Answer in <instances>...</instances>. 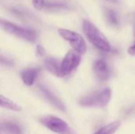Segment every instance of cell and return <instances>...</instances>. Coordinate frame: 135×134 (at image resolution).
<instances>
[{"instance_id":"6da1fadb","label":"cell","mask_w":135,"mask_h":134,"mask_svg":"<svg viewBox=\"0 0 135 134\" xmlns=\"http://www.w3.org/2000/svg\"><path fill=\"white\" fill-rule=\"evenodd\" d=\"M83 31L89 40L102 51H109L111 46L103 33L89 21H83Z\"/></svg>"},{"instance_id":"7a4b0ae2","label":"cell","mask_w":135,"mask_h":134,"mask_svg":"<svg viewBox=\"0 0 135 134\" xmlns=\"http://www.w3.org/2000/svg\"><path fill=\"white\" fill-rule=\"evenodd\" d=\"M110 99L111 90L105 88L84 96L80 100L79 104L82 107H103L108 103Z\"/></svg>"},{"instance_id":"3957f363","label":"cell","mask_w":135,"mask_h":134,"mask_svg":"<svg viewBox=\"0 0 135 134\" xmlns=\"http://www.w3.org/2000/svg\"><path fill=\"white\" fill-rule=\"evenodd\" d=\"M0 28L9 34L13 35L16 37L28 42H34L36 39V34L34 31L17 26L4 19H0Z\"/></svg>"},{"instance_id":"277c9868","label":"cell","mask_w":135,"mask_h":134,"mask_svg":"<svg viewBox=\"0 0 135 134\" xmlns=\"http://www.w3.org/2000/svg\"><path fill=\"white\" fill-rule=\"evenodd\" d=\"M40 122L48 130L58 134H77L65 121L53 115H47L41 118Z\"/></svg>"},{"instance_id":"5b68a950","label":"cell","mask_w":135,"mask_h":134,"mask_svg":"<svg viewBox=\"0 0 135 134\" xmlns=\"http://www.w3.org/2000/svg\"><path fill=\"white\" fill-rule=\"evenodd\" d=\"M59 34L66 41H68L74 51L81 54H83L86 51V44L81 35L78 33L64 28H59L58 30Z\"/></svg>"},{"instance_id":"8992f818","label":"cell","mask_w":135,"mask_h":134,"mask_svg":"<svg viewBox=\"0 0 135 134\" xmlns=\"http://www.w3.org/2000/svg\"><path fill=\"white\" fill-rule=\"evenodd\" d=\"M81 62V54L74 50L70 51L64 57L61 62L60 72L61 77L69 75L74 69H76Z\"/></svg>"},{"instance_id":"52a82bcc","label":"cell","mask_w":135,"mask_h":134,"mask_svg":"<svg viewBox=\"0 0 135 134\" xmlns=\"http://www.w3.org/2000/svg\"><path fill=\"white\" fill-rule=\"evenodd\" d=\"M40 90L41 91V92L43 93V95L44 96V97L57 109H59V111H62V112H66V109L65 105L62 103V102L48 88H47L45 85H39Z\"/></svg>"},{"instance_id":"ba28073f","label":"cell","mask_w":135,"mask_h":134,"mask_svg":"<svg viewBox=\"0 0 135 134\" xmlns=\"http://www.w3.org/2000/svg\"><path fill=\"white\" fill-rule=\"evenodd\" d=\"M94 72L100 81H107L111 77V70L105 61L102 59L97 60L94 64Z\"/></svg>"},{"instance_id":"9c48e42d","label":"cell","mask_w":135,"mask_h":134,"mask_svg":"<svg viewBox=\"0 0 135 134\" xmlns=\"http://www.w3.org/2000/svg\"><path fill=\"white\" fill-rule=\"evenodd\" d=\"M39 72V69H28L24 70L21 73V78L23 82L28 86L32 85L38 76Z\"/></svg>"},{"instance_id":"30bf717a","label":"cell","mask_w":135,"mask_h":134,"mask_svg":"<svg viewBox=\"0 0 135 134\" xmlns=\"http://www.w3.org/2000/svg\"><path fill=\"white\" fill-rule=\"evenodd\" d=\"M45 66L49 72H51V73H53L54 75H55L57 77H61V72H60L61 63L57 59L53 58L46 59Z\"/></svg>"},{"instance_id":"8fae6325","label":"cell","mask_w":135,"mask_h":134,"mask_svg":"<svg viewBox=\"0 0 135 134\" xmlns=\"http://www.w3.org/2000/svg\"><path fill=\"white\" fill-rule=\"evenodd\" d=\"M0 107L8 109V110L16 111V112H20L21 111V106H19L17 103H16L13 100H9V98H6L2 95H0Z\"/></svg>"},{"instance_id":"7c38bea8","label":"cell","mask_w":135,"mask_h":134,"mask_svg":"<svg viewBox=\"0 0 135 134\" xmlns=\"http://www.w3.org/2000/svg\"><path fill=\"white\" fill-rule=\"evenodd\" d=\"M0 131L8 134H21V128L15 123L10 122H4L0 123Z\"/></svg>"},{"instance_id":"4fadbf2b","label":"cell","mask_w":135,"mask_h":134,"mask_svg":"<svg viewBox=\"0 0 135 134\" xmlns=\"http://www.w3.org/2000/svg\"><path fill=\"white\" fill-rule=\"evenodd\" d=\"M119 126H120V122L115 121V122H113L107 125L106 126L101 128L94 134H113L116 132V130H118Z\"/></svg>"},{"instance_id":"5bb4252c","label":"cell","mask_w":135,"mask_h":134,"mask_svg":"<svg viewBox=\"0 0 135 134\" xmlns=\"http://www.w3.org/2000/svg\"><path fill=\"white\" fill-rule=\"evenodd\" d=\"M105 16H106V18L110 24H112L115 27H117L119 25V21L117 13L113 9H105Z\"/></svg>"},{"instance_id":"9a60e30c","label":"cell","mask_w":135,"mask_h":134,"mask_svg":"<svg viewBox=\"0 0 135 134\" xmlns=\"http://www.w3.org/2000/svg\"><path fill=\"white\" fill-rule=\"evenodd\" d=\"M67 5L61 1H56V0H51V1H46L44 3V8L47 9H64L66 8Z\"/></svg>"},{"instance_id":"2e32d148","label":"cell","mask_w":135,"mask_h":134,"mask_svg":"<svg viewBox=\"0 0 135 134\" xmlns=\"http://www.w3.org/2000/svg\"><path fill=\"white\" fill-rule=\"evenodd\" d=\"M45 0H32L33 6L36 9H43L44 8Z\"/></svg>"},{"instance_id":"e0dca14e","label":"cell","mask_w":135,"mask_h":134,"mask_svg":"<svg viewBox=\"0 0 135 134\" xmlns=\"http://www.w3.org/2000/svg\"><path fill=\"white\" fill-rule=\"evenodd\" d=\"M133 32H134V43L133 44V46H131L129 49H128V53L131 54V55H135V24L134 25V28H133Z\"/></svg>"},{"instance_id":"ac0fdd59","label":"cell","mask_w":135,"mask_h":134,"mask_svg":"<svg viewBox=\"0 0 135 134\" xmlns=\"http://www.w3.org/2000/svg\"><path fill=\"white\" fill-rule=\"evenodd\" d=\"M0 64L1 65H6V66H10L12 65V62L10 60L2 57V56H0Z\"/></svg>"},{"instance_id":"d6986e66","label":"cell","mask_w":135,"mask_h":134,"mask_svg":"<svg viewBox=\"0 0 135 134\" xmlns=\"http://www.w3.org/2000/svg\"><path fill=\"white\" fill-rule=\"evenodd\" d=\"M36 54H37V56H40V57H42L44 54V49L43 48L42 46L38 45V47L36 48Z\"/></svg>"},{"instance_id":"ffe728a7","label":"cell","mask_w":135,"mask_h":134,"mask_svg":"<svg viewBox=\"0 0 135 134\" xmlns=\"http://www.w3.org/2000/svg\"><path fill=\"white\" fill-rule=\"evenodd\" d=\"M106 2H112V3H117L118 2V0H104Z\"/></svg>"},{"instance_id":"44dd1931","label":"cell","mask_w":135,"mask_h":134,"mask_svg":"<svg viewBox=\"0 0 135 134\" xmlns=\"http://www.w3.org/2000/svg\"><path fill=\"white\" fill-rule=\"evenodd\" d=\"M0 132H1V131H0Z\"/></svg>"}]
</instances>
